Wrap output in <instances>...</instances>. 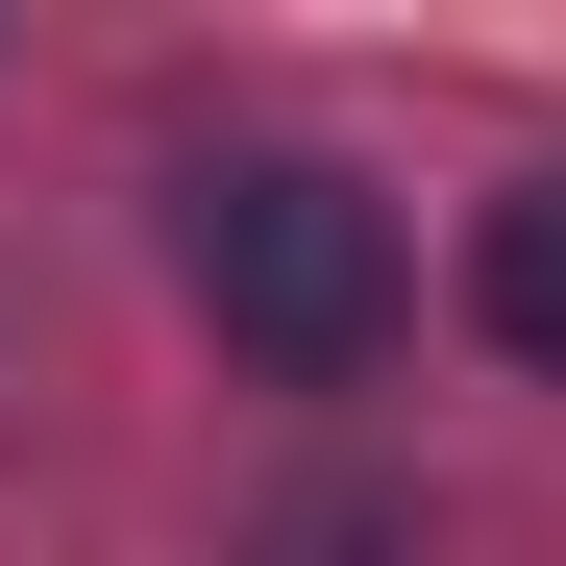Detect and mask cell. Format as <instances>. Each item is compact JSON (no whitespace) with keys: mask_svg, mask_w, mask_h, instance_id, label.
I'll list each match as a JSON object with an SVG mask.
<instances>
[{"mask_svg":"<svg viewBox=\"0 0 566 566\" xmlns=\"http://www.w3.org/2000/svg\"><path fill=\"white\" fill-rule=\"evenodd\" d=\"M172 271H198V321H222L247 369H296V395H345V369L395 345V198L321 172V148L198 172V198H172Z\"/></svg>","mask_w":566,"mask_h":566,"instance_id":"1","label":"cell"},{"mask_svg":"<svg viewBox=\"0 0 566 566\" xmlns=\"http://www.w3.org/2000/svg\"><path fill=\"white\" fill-rule=\"evenodd\" d=\"M247 566H395V517H369V493H296V517H271Z\"/></svg>","mask_w":566,"mask_h":566,"instance_id":"3","label":"cell"},{"mask_svg":"<svg viewBox=\"0 0 566 566\" xmlns=\"http://www.w3.org/2000/svg\"><path fill=\"white\" fill-rule=\"evenodd\" d=\"M468 321H493L517 369H566V172H517V198L468 222Z\"/></svg>","mask_w":566,"mask_h":566,"instance_id":"2","label":"cell"}]
</instances>
